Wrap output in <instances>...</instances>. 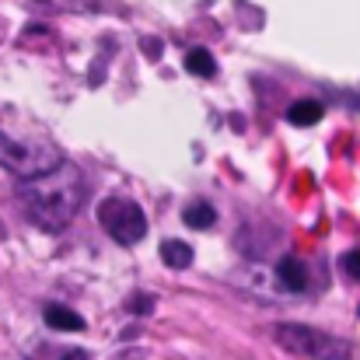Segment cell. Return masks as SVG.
<instances>
[{"label": "cell", "mask_w": 360, "mask_h": 360, "mask_svg": "<svg viewBox=\"0 0 360 360\" xmlns=\"http://www.w3.org/2000/svg\"><path fill=\"white\" fill-rule=\"evenodd\" d=\"M343 273H347L350 280H360V248H350V252L343 255Z\"/></svg>", "instance_id": "11"}, {"label": "cell", "mask_w": 360, "mask_h": 360, "mask_svg": "<svg viewBox=\"0 0 360 360\" xmlns=\"http://www.w3.org/2000/svg\"><path fill=\"white\" fill-rule=\"evenodd\" d=\"M182 63H186V70H189L193 77H214V74H217V63H214L210 49H203V46H200V49H189Z\"/></svg>", "instance_id": "7"}, {"label": "cell", "mask_w": 360, "mask_h": 360, "mask_svg": "<svg viewBox=\"0 0 360 360\" xmlns=\"http://www.w3.org/2000/svg\"><path fill=\"white\" fill-rule=\"evenodd\" d=\"M276 276H280L283 290H304V287H308V269H304V262L294 259V255H283V259L276 262Z\"/></svg>", "instance_id": "6"}, {"label": "cell", "mask_w": 360, "mask_h": 360, "mask_svg": "<svg viewBox=\"0 0 360 360\" xmlns=\"http://www.w3.org/2000/svg\"><path fill=\"white\" fill-rule=\"evenodd\" d=\"M182 221H186L189 228H196V231H207V228L217 221V210H214L210 203H189V207L182 210Z\"/></svg>", "instance_id": "10"}, {"label": "cell", "mask_w": 360, "mask_h": 360, "mask_svg": "<svg viewBox=\"0 0 360 360\" xmlns=\"http://www.w3.org/2000/svg\"><path fill=\"white\" fill-rule=\"evenodd\" d=\"M287 120L294 122V126H315V122L322 120V102H311V98L294 102V105L287 109Z\"/></svg>", "instance_id": "9"}, {"label": "cell", "mask_w": 360, "mask_h": 360, "mask_svg": "<svg viewBox=\"0 0 360 360\" xmlns=\"http://www.w3.org/2000/svg\"><path fill=\"white\" fill-rule=\"evenodd\" d=\"M42 319L56 333H84V319L74 308H67V304H46L42 308Z\"/></svg>", "instance_id": "5"}, {"label": "cell", "mask_w": 360, "mask_h": 360, "mask_svg": "<svg viewBox=\"0 0 360 360\" xmlns=\"http://www.w3.org/2000/svg\"><path fill=\"white\" fill-rule=\"evenodd\" d=\"M98 224L122 248L143 241V235H147V214L133 200H120V196H109L98 203Z\"/></svg>", "instance_id": "4"}, {"label": "cell", "mask_w": 360, "mask_h": 360, "mask_svg": "<svg viewBox=\"0 0 360 360\" xmlns=\"http://www.w3.org/2000/svg\"><path fill=\"white\" fill-rule=\"evenodd\" d=\"M56 360H91V354L88 350H63Z\"/></svg>", "instance_id": "12"}, {"label": "cell", "mask_w": 360, "mask_h": 360, "mask_svg": "<svg viewBox=\"0 0 360 360\" xmlns=\"http://www.w3.org/2000/svg\"><path fill=\"white\" fill-rule=\"evenodd\" d=\"M84 175L70 165H60L56 172L21 182L18 186V200L28 214L32 224H39L42 231H63L84 207Z\"/></svg>", "instance_id": "1"}, {"label": "cell", "mask_w": 360, "mask_h": 360, "mask_svg": "<svg viewBox=\"0 0 360 360\" xmlns=\"http://www.w3.org/2000/svg\"><path fill=\"white\" fill-rule=\"evenodd\" d=\"M60 165H63L60 147H53V143H28V140H18V136L0 129V168L14 172L21 182L42 179V175L56 172Z\"/></svg>", "instance_id": "2"}, {"label": "cell", "mask_w": 360, "mask_h": 360, "mask_svg": "<svg viewBox=\"0 0 360 360\" xmlns=\"http://www.w3.org/2000/svg\"><path fill=\"white\" fill-rule=\"evenodd\" d=\"M273 340L287 350V354H297V357L308 360H350L354 357V347L340 336H329L315 326H297V322H280L273 329Z\"/></svg>", "instance_id": "3"}, {"label": "cell", "mask_w": 360, "mask_h": 360, "mask_svg": "<svg viewBox=\"0 0 360 360\" xmlns=\"http://www.w3.org/2000/svg\"><path fill=\"white\" fill-rule=\"evenodd\" d=\"M161 259H165L172 269H186V266L193 262V248H189L186 241L168 238V241H161Z\"/></svg>", "instance_id": "8"}]
</instances>
